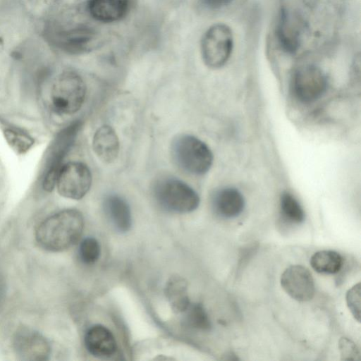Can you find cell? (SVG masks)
<instances>
[{
	"instance_id": "3",
	"label": "cell",
	"mask_w": 361,
	"mask_h": 361,
	"mask_svg": "<svg viewBox=\"0 0 361 361\" xmlns=\"http://www.w3.org/2000/svg\"><path fill=\"white\" fill-rule=\"evenodd\" d=\"M153 192L158 204L173 212H191L200 204L198 194L187 183L176 178L158 180L154 185Z\"/></svg>"
},
{
	"instance_id": "15",
	"label": "cell",
	"mask_w": 361,
	"mask_h": 361,
	"mask_svg": "<svg viewBox=\"0 0 361 361\" xmlns=\"http://www.w3.org/2000/svg\"><path fill=\"white\" fill-rule=\"evenodd\" d=\"M104 212L114 228L121 233L129 231L132 225L131 212L127 202L116 195H110L104 201Z\"/></svg>"
},
{
	"instance_id": "9",
	"label": "cell",
	"mask_w": 361,
	"mask_h": 361,
	"mask_svg": "<svg viewBox=\"0 0 361 361\" xmlns=\"http://www.w3.org/2000/svg\"><path fill=\"white\" fill-rule=\"evenodd\" d=\"M281 285L286 293L297 301H309L314 295L315 286L312 274L301 265L286 268L281 274Z\"/></svg>"
},
{
	"instance_id": "2",
	"label": "cell",
	"mask_w": 361,
	"mask_h": 361,
	"mask_svg": "<svg viewBox=\"0 0 361 361\" xmlns=\"http://www.w3.org/2000/svg\"><path fill=\"white\" fill-rule=\"evenodd\" d=\"M176 164L183 171L194 175L206 173L213 162L209 147L197 137L183 135L176 138L171 147Z\"/></svg>"
},
{
	"instance_id": "17",
	"label": "cell",
	"mask_w": 361,
	"mask_h": 361,
	"mask_svg": "<svg viewBox=\"0 0 361 361\" xmlns=\"http://www.w3.org/2000/svg\"><path fill=\"white\" fill-rule=\"evenodd\" d=\"M165 294L173 312H185L190 305L188 295V284L185 279L173 276L167 281Z\"/></svg>"
},
{
	"instance_id": "12",
	"label": "cell",
	"mask_w": 361,
	"mask_h": 361,
	"mask_svg": "<svg viewBox=\"0 0 361 361\" xmlns=\"http://www.w3.org/2000/svg\"><path fill=\"white\" fill-rule=\"evenodd\" d=\"M212 207L214 212L226 219L238 216L245 207V199L236 188L226 187L217 190L212 197Z\"/></svg>"
},
{
	"instance_id": "13",
	"label": "cell",
	"mask_w": 361,
	"mask_h": 361,
	"mask_svg": "<svg viewBox=\"0 0 361 361\" xmlns=\"http://www.w3.org/2000/svg\"><path fill=\"white\" fill-rule=\"evenodd\" d=\"M87 350L97 357H109L116 350V342L112 333L105 326L94 325L85 336Z\"/></svg>"
},
{
	"instance_id": "10",
	"label": "cell",
	"mask_w": 361,
	"mask_h": 361,
	"mask_svg": "<svg viewBox=\"0 0 361 361\" xmlns=\"http://www.w3.org/2000/svg\"><path fill=\"white\" fill-rule=\"evenodd\" d=\"M13 345L17 355L24 360H45L50 353L47 341L38 332L27 328L17 331Z\"/></svg>"
},
{
	"instance_id": "11",
	"label": "cell",
	"mask_w": 361,
	"mask_h": 361,
	"mask_svg": "<svg viewBox=\"0 0 361 361\" xmlns=\"http://www.w3.org/2000/svg\"><path fill=\"white\" fill-rule=\"evenodd\" d=\"M303 29L304 22L300 14L287 8L281 9L276 35L285 51L294 53L298 50Z\"/></svg>"
},
{
	"instance_id": "25",
	"label": "cell",
	"mask_w": 361,
	"mask_h": 361,
	"mask_svg": "<svg viewBox=\"0 0 361 361\" xmlns=\"http://www.w3.org/2000/svg\"><path fill=\"white\" fill-rule=\"evenodd\" d=\"M234 0H202L203 3L210 8H219L230 4Z\"/></svg>"
},
{
	"instance_id": "23",
	"label": "cell",
	"mask_w": 361,
	"mask_h": 361,
	"mask_svg": "<svg viewBox=\"0 0 361 361\" xmlns=\"http://www.w3.org/2000/svg\"><path fill=\"white\" fill-rule=\"evenodd\" d=\"M347 305L355 319L360 320V283L353 286L346 294Z\"/></svg>"
},
{
	"instance_id": "14",
	"label": "cell",
	"mask_w": 361,
	"mask_h": 361,
	"mask_svg": "<svg viewBox=\"0 0 361 361\" xmlns=\"http://www.w3.org/2000/svg\"><path fill=\"white\" fill-rule=\"evenodd\" d=\"M92 147L102 161H114L119 153V140L115 130L109 125L102 126L94 135Z\"/></svg>"
},
{
	"instance_id": "4",
	"label": "cell",
	"mask_w": 361,
	"mask_h": 361,
	"mask_svg": "<svg viewBox=\"0 0 361 361\" xmlns=\"http://www.w3.org/2000/svg\"><path fill=\"white\" fill-rule=\"evenodd\" d=\"M86 94V86L77 73L66 71L54 80L51 92V108L58 114L71 115L82 106Z\"/></svg>"
},
{
	"instance_id": "21",
	"label": "cell",
	"mask_w": 361,
	"mask_h": 361,
	"mask_svg": "<svg viewBox=\"0 0 361 361\" xmlns=\"http://www.w3.org/2000/svg\"><path fill=\"white\" fill-rule=\"evenodd\" d=\"M4 135L11 147L19 154L25 153L34 144V140L22 130L9 128L4 131Z\"/></svg>"
},
{
	"instance_id": "19",
	"label": "cell",
	"mask_w": 361,
	"mask_h": 361,
	"mask_svg": "<svg viewBox=\"0 0 361 361\" xmlns=\"http://www.w3.org/2000/svg\"><path fill=\"white\" fill-rule=\"evenodd\" d=\"M280 209L288 222L299 224L305 220V212L298 200L290 192H284L280 197Z\"/></svg>"
},
{
	"instance_id": "18",
	"label": "cell",
	"mask_w": 361,
	"mask_h": 361,
	"mask_svg": "<svg viewBox=\"0 0 361 361\" xmlns=\"http://www.w3.org/2000/svg\"><path fill=\"white\" fill-rule=\"evenodd\" d=\"M310 262L312 269L317 273L334 274L341 269L343 259L336 251L320 250L311 257Z\"/></svg>"
},
{
	"instance_id": "20",
	"label": "cell",
	"mask_w": 361,
	"mask_h": 361,
	"mask_svg": "<svg viewBox=\"0 0 361 361\" xmlns=\"http://www.w3.org/2000/svg\"><path fill=\"white\" fill-rule=\"evenodd\" d=\"M185 324L195 330L207 331L212 327L209 316L201 304L189 305L185 310Z\"/></svg>"
},
{
	"instance_id": "1",
	"label": "cell",
	"mask_w": 361,
	"mask_h": 361,
	"mask_svg": "<svg viewBox=\"0 0 361 361\" xmlns=\"http://www.w3.org/2000/svg\"><path fill=\"white\" fill-rule=\"evenodd\" d=\"M84 228L80 212L68 209L45 219L38 226L35 236L39 245L46 250L61 252L75 245Z\"/></svg>"
},
{
	"instance_id": "8",
	"label": "cell",
	"mask_w": 361,
	"mask_h": 361,
	"mask_svg": "<svg viewBox=\"0 0 361 361\" xmlns=\"http://www.w3.org/2000/svg\"><path fill=\"white\" fill-rule=\"evenodd\" d=\"M327 86L326 75L318 67L307 65L300 68L293 76V90L298 99L304 103L318 99Z\"/></svg>"
},
{
	"instance_id": "16",
	"label": "cell",
	"mask_w": 361,
	"mask_h": 361,
	"mask_svg": "<svg viewBox=\"0 0 361 361\" xmlns=\"http://www.w3.org/2000/svg\"><path fill=\"white\" fill-rule=\"evenodd\" d=\"M128 0H90L91 15L102 22H114L121 18L126 13Z\"/></svg>"
},
{
	"instance_id": "24",
	"label": "cell",
	"mask_w": 361,
	"mask_h": 361,
	"mask_svg": "<svg viewBox=\"0 0 361 361\" xmlns=\"http://www.w3.org/2000/svg\"><path fill=\"white\" fill-rule=\"evenodd\" d=\"M341 360H355L360 355L357 345L348 338H341L338 343Z\"/></svg>"
},
{
	"instance_id": "6",
	"label": "cell",
	"mask_w": 361,
	"mask_h": 361,
	"mask_svg": "<svg viewBox=\"0 0 361 361\" xmlns=\"http://www.w3.org/2000/svg\"><path fill=\"white\" fill-rule=\"evenodd\" d=\"M233 48V35L226 24L211 26L201 41V54L205 64L212 68L223 66L229 59Z\"/></svg>"
},
{
	"instance_id": "7",
	"label": "cell",
	"mask_w": 361,
	"mask_h": 361,
	"mask_svg": "<svg viewBox=\"0 0 361 361\" xmlns=\"http://www.w3.org/2000/svg\"><path fill=\"white\" fill-rule=\"evenodd\" d=\"M92 184V174L83 163L72 161L63 164L56 178L58 192L63 197L80 200L89 191Z\"/></svg>"
},
{
	"instance_id": "22",
	"label": "cell",
	"mask_w": 361,
	"mask_h": 361,
	"mask_svg": "<svg viewBox=\"0 0 361 361\" xmlns=\"http://www.w3.org/2000/svg\"><path fill=\"white\" fill-rule=\"evenodd\" d=\"M100 252L99 243L94 238H86L80 245L79 255L85 264H92L96 262L99 258Z\"/></svg>"
},
{
	"instance_id": "5",
	"label": "cell",
	"mask_w": 361,
	"mask_h": 361,
	"mask_svg": "<svg viewBox=\"0 0 361 361\" xmlns=\"http://www.w3.org/2000/svg\"><path fill=\"white\" fill-rule=\"evenodd\" d=\"M81 127V121H75L61 130L54 138L44 166L42 179V187L44 190L50 192L55 188L56 178L63 165V160L73 146Z\"/></svg>"
}]
</instances>
